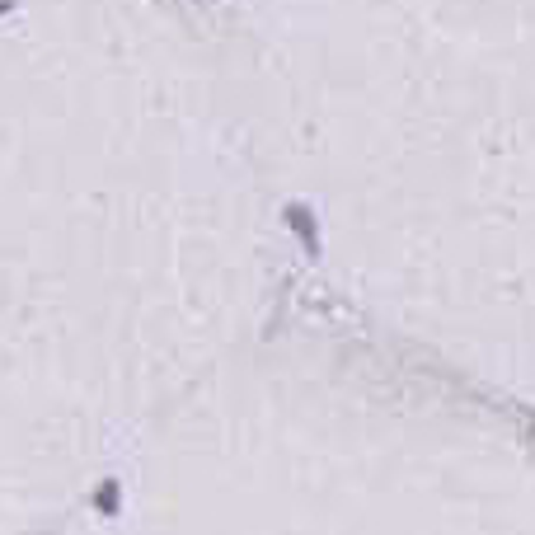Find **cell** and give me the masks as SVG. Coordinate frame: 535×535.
<instances>
[{"label":"cell","instance_id":"cell-1","mask_svg":"<svg viewBox=\"0 0 535 535\" xmlns=\"http://www.w3.org/2000/svg\"><path fill=\"white\" fill-rule=\"evenodd\" d=\"M287 221H291V230L301 235V245H306L310 254H315V249H320V240H315V221H310V212H306V207H291V212H287Z\"/></svg>","mask_w":535,"mask_h":535}]
</instances>
